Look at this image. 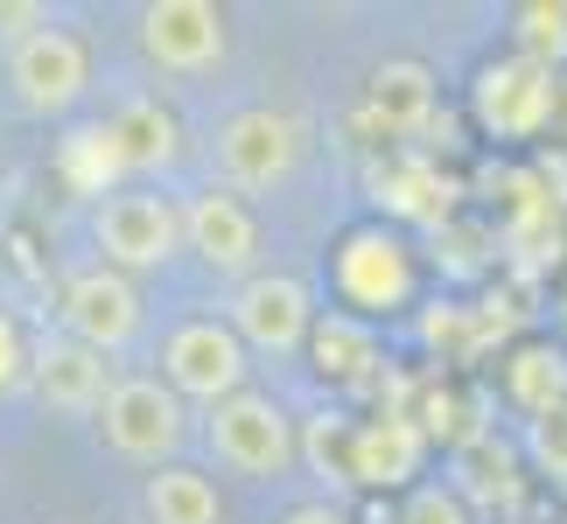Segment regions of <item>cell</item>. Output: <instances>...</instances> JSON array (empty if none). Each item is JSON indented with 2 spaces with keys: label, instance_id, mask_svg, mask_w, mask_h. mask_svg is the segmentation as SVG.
Segmentation results:
<instances>
[{
  "label": "cell",
  "instance_id": "2e32d148",
  "mask_svg": "<svg viewBox=\"0 0 567 524\" xmlns=\"http://www.w3.org/2000/svg\"><path fill=\"white\" fill-rule=\"evenodd\" d=\"M141 511L147 524H225V504H217V483L196 475L183 462H162L141 490Z\"/></svg>",
  "mask_w": 567,
  "mask_h": 524
},
{
  "label": "cell",
  "instance_id": "9c48e42d",
  "mask_svg": "<svg viewBox=\"0 0 567 524\" xmlns=\"http://www.w3.org/2000/svg\"><path fill=\"white\" fill-rule=\"evenodd\" d=\"M141 50L147 63H162L176 77H204L225 63L231 29L210 0H155V8H141Z\"/></svg>",
  "mask_w": 567,
  "mask_h": 524
},
{
  "label": "cell",
  "instance_id": "3957f363",
  "mask_svg": "<svg viewBox=\"0 0 567 524\" xmlns=\"http://www.w3.org/2000/svg\"><path fill=\"white\" fill-rule=\"evenodd\" d=\"M210 155H217V175H225L231 189L267 196L301 168V119L274 113V105H246V113H231L217 126Z\"/></svg>",
  "mask_w": 567,
  "mask_h": 524
},
{
  "label": "cell",
  "instance_id": "cb8c5ba5",
  "mask_svg": "<svg viewBox=\"0 0 567 524\" xmlns=\"http://www.w3.org/2000/svg\"><path fill=\"white\" fill-rule=\"evenodd\" d=\"M42 29V8H0V35L21 42V35H35Z\"/></svg>",
  "mask_w": 567,
  "mask_h": 524
},
{
  "label": "cell",
  "instance_id": "6da1fadb",
  "mask_svg": "<svg viewBox=\"0 0 567 524\" xmlns=\"http://www.w3.org/2000/svg\"><path fill=\"white\" fill-rule=\"evenodd\" d=\"M204 441H210L217 462L231 475H246V483H274V475H288L301 462V433L288 420V406L267 399V391H231V399H217Z\"/></svg>",
  "mask_w": 567,
  "mask_h": 524
},
{
  "label": "cell",
  "instance_id": "44dd1931",
  "mask_svg": "<svg viewBox=\"0 0 567 524\" xmlns=\"http://www.w3.org/2000/svg\"><path fill=\"white\" fill-rule=\"evenodd\" d=\"M400 524H470V511H463V496H455V490L427 483V490H413V496H406Z\"/></svg>",
  "mask_w": 567,
  "mask_h": 524
},
{
  "label": "cell",
  "instance_id": "d6986e66",
  "mask_svg": "<svg viewBox=\"0 0 567 524\" xmlns=\"http://www.w3.org/2000/svg\"><path fill=\"white\" fill-rule=\"evenodd\" d=\"M526 454H533V469H539V475L567 483V399L526 420Z\"/></svg>",
  "mask_w": 567,
  "mask_h": 524
},
{
  "label": "cell",
  "instance_id": "e0dca14e",
  "mask_svg": "<svg viewBox=\"0 0 567 524\" xmlns=\"http://www.w3.org/2000/svg\"><path fill=\"white\" fill-rule=\"evenodd\" d=\"M372 113L392 126V134H421L427 113H434V84L421 63H385L372 77Z\"/></svg>",
  "mask_w": 567,
  "mask_h": 524
},
{
  "label": "cell",
  "instance_id": "277c9868",
  "mask_svg": "<svg viewBox=\"0 0 567 524\" xmlns=\"http://www.w3.org/2000/svg\"><path fill=\"white\" fill-rule=\"evenodd\" d=\"M92 238L105 252L113 273H155L183 252V210L168 196H147V189H120L92 210Z\"/></svg>",
  "mask_w": 567,
  "mask_h": 524
},
{
  "label": "cell",
  "instance_id": "ac0fdd59",
  "mask_svg": "<svg viewBox=\"0 0 567 524\" xmlns=\"http://www.w3.org/2000/svg\"><path fill=\"white\" fill-rule=\"evenodd\" d=\"M512 391H518V406L526 412H547L567 399V357L547 343H533V349H518L512 357Z\"/></svg>",
  "mask_w": 567,
  "mask_h": 524
},
{
  "label": "cell",
  "instance_id": "4fadbf2b",
  "mask_svg": "<svg viewBox=\"0 0 567 524\" xmlns=\"http://www.w3.org/2000/svg\"><path fill=\"white\" fill-rule=\"evenodd\" d=\"M413 287V266L400 252V238L385 231H358L351 245H343V294L364 301V308H400Z\"/></svg>",
  "mask_w": 567,
  "mask_h": 524
},
{
  "label": "cell",
  "instance_id": "7a4b0ae2",
  "mask_svg": "<svg viewBox=\"0 0 567 524\" xmlns=\"http://www.w3.org/2000/svg\"><path fill=\"white\" fill-rule=\"evenodd\" d=\"M99 441L126 454V462H168L189 441V406L162 378H113V391L99 399Z\"/></svg>",
  "mask_w": 567,
  "mask_h": 524
},
{
  "label": "cell",
  "instance_id": "8992f818",
  "mask_svg": "<svg viewBox=\"0 0 567 524\" xmlns=\"http://www.w3.org/2000/svg\"><path fill=\"white\" fill-rule=\"evenodd\" d=\"M246 370H252L246 349H238V336L217 315H196L183 329H168V343H162V385L196 406H217L231 391H246Z\"/></svg>",
  "mask_w": 567,
  "mask_h": 524
},
{
  "label": "cell",
  "instance_id": "7402d4cb",
  "mask_svg": "<svg viewBox=\"0 0 567 524\" xmlns=\"http://www.w3.org/2000/svg\"><path fill=\"white\" fill-rule=\"evenodd\" d=\"M29 385V336L0 315V391H21Z\"/></svg>",
  "mask_w": 567,
  "mask_h": 524
},
{
  "label": "cell",
  "instance_id": "8fae6325",
  "mask_svg": "<svg viewBox=\"0 0 567 524\" xmlns=\"http://www.w3.org/2000/svg\"><path fill=\"white\" fill-rule=\"evenodd\" d=\"M29 385H35V399L42 406H56V412H71V420H92L99 399L113 391V364L99 357V349H84L71 336H42L29 343Z\"/></svg>",
  "mask_w": 567,
  "mask_h": 524
},
{
  "label": "cell",
  "instance_id": "603a6c76",
  "mask_svg": "<svg viewBox=\"0 0 567 524\" xmlns=\"http://www.w3.org/2000/svg\"><path fill=\"white\" fill-rule=\"evenodd\" d=\"M316 349H322V370H337V357H358V364L372 357V336H364L358 322H330V329H322V343H316Z\"/></svg>",
  "mask_w": 567,
  "mask_h": 524
},
{
  "label": "cell",
  "instance_id": "30bf717a",
  "mask_svg": "<svg viewBox=\"0 0 567 524\" xmlns=\"http://www.w3.org/2000/svg\"><path fill=\"white\" fill-rule=\"evenodd\" d=\"M141 329V294L134 280L113 273V266H92L78 273L71 287H63V336L99 349V357H113V349H126Z\"/></svg>",
  "mask_w": 567,
  "mask_h": 524
},
{
  "label": "cell",
  "instance_id": "484cf974",
  "mask_svg": "<svg viewBox=\"0 0 567 524\" xmlns=\"http://www.w3.org/2000/svg\"><path fill=\"white\" fill-rule=\"evenodd\" d=\"M554 126H560V140H567V77H560V98H554Z\"/></svg>",
  "mask_w": 567,
  "mask_h": 524
},
{
  "label": "cell",
  "instance_id": "ffe728a7",
  "mask_svg": "<svg viewBox=\"0 0 567 524\" xmlns=\"http://www.w3.org/2000/svg\"><path fill=\"white\" fill-rule=\"evenodd\" d=\"M518 21H526V50H518V56L547 63V50H554V56L567 50V8H547V0H539V8H526Z\"/></svg>",
  "mask_w": 567,
  "mask_h": 524
},
{
  "label": "cell",
  "instance_id": "ba28073f",
  "mask_svg": "<svg viewBox=\"0 0 567 524\" xmlns=\"http://www.w3.org/2000/svg\"><path fill=\"white\" fill-rule=\"evenodd\" d=\"M554 98H560V77L554 63H533V56H505V63H484L476 71V119L505 140H533L554 126Z\"/></svg>",
  "mask_w": 567,
  "mask_h": 524
},
{
  "label": "cell",
  "instance_id": "52a82bcc",
  "mask_svg": "<svg viewBox=\"0 0 567 524\" xmlns=\"http://www.w3.org/2000/svg\"><path fill=\"white\" fill-rule=\"evenodd\" d=\"M8 84L29 113H71L84 84H92V50H84V35L42 21L35 35H21L8 50Z\"/></svg>",
  "mask_w": 567,
  "mask_h": 524
},
{
  "label": "cell",
  "instance_id": "9a60e30c",
  "mask_svg": "<svg viewBox=\"0 0 567 524\" xmlns=\"http://www.w3.org/2000/svg\"><path fill=\"white\" fill-rule=\"evenodd\" d=\"M421 462V427L413 420H364L351 427V483H406Z\"/></svg>",
  "mask_w": 567,
  "mask_h": 524
},
{
  "label": "cell",
  "instance_id": "7c38bea8",
  "mask_svg": "<svg viewBox=\"0 0 567 524\" xmlns=\"http://www.w3.org/2000/svg\"><path fill=\"white\" fill-rule=\"evenodd\" d=\"M183 245L204 259L210 273H252L259 224H252V210L238 203V196L204 189V196H189V203H183Z\"/></svg>",
  "mask_w": 567,
  "mask_h": 524
},
{
  "label": "cell",
  "instance_id": "d4e9b609",
  "mask_svg": "<svg viewBox=\"0 0 567 524\" xmlns=\"http://www.w3.org/2000/svg\"><path fill=\"white\" fill-rule=\"evenodd\" d=\"M280 524H351L343 511H330V504H301V511H288Z\"/></svg>",
  "mask_w": 567,
  "mask_h": 524
},
{
  "label": "cell",
  "instance_id": "5bb4252c",
  "mask_svg": "<svg viewBox=\"0 0 567 524\" xmlns=\"http://www.w3.org/2000/svg\"><path fill=\"white\" fill-rule=\"evenodd\" d=\"M105 140H113L120 168H134V175H155V168H168V161L183 155L176 119H168L155 98H126L120 113H113V126H105Z\"/></svg>",
  "mask_w": 567,
  "mask_h": 524
},
{
  "label": "cell",
  "instance_id": "5b68a950",
  "mask_svg": "<svg viewBox=\"0 0 567 524\" xmlns=\"http://www.w3.org/2000/svg\"><path fill=\"white\" fill-rule=\"evenodd\" d=\"M225 329L238 336V349H259V357H295L316 329V301L295 273H246L231 294Z\"/></svg>",
  "mask_w": 567,
  "mask_h": 524
}]
</instances>
